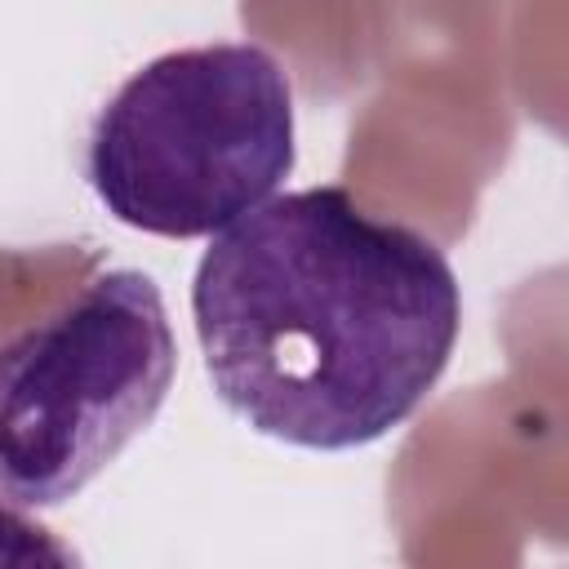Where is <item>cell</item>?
I'll return each instance as SVG.
<instances>
[{
  "instance_id": "obj_1",
  "label": "cell",
  "mask_w": 569,
  "mask_h": 569,
  "mask_svg": "<svg viewBox=\"0 0 569 569\" xmlns=\"http://www.w3.org/2000/svg\"><path fill=\"white\" fill-rule=\"evenodd\" d=\"M191 320L213 396L240 422L338 453L418 413L453 356L462 289L422 231L342 187H307L213 231Z\"/></svg>"
},
{
  "instance_id": "obj_2",
  "label": "cell",
  "mask_w": 569,
  "mask_h": 569,
  "mask_svg": "<svg viewBox=\"0 0 569 569\" xmlns=\"http://www.w3.org/2000/svg\"><path fill=\"white\" fill-rule=\"evenodd\" d=\"M293 169V89L244 40L196 44L133 71L84 138L102 209L147 236H213L258 209Z\"/></svg>"
},
{
  "instance_id": "obj_3",
  "label": "cell",
  "mask_w": 569,
  "mask_h": 569,
  "mask_svg": "<svg viewBox=\"0 0 569 569\" xmlns=\"http://www.w3.org/2000/svg\"><path fill=\"white\" fill-rule=\"evenodd\" d=\"M178 369L164 298L142 271H102L0 347V493L76 498L151 427Z\"/></svg>"
}]
</instances>
